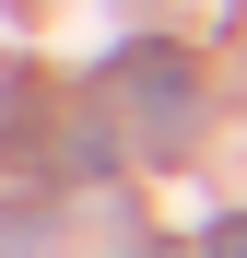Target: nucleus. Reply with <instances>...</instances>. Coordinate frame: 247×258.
Masks as SVG:
<instances>
[{"mask_svg": "<svg viewBox=\"0 0 247 258\" xmlns=\"http://www.w3.org/2000/svg\"><path fill=\"white\" fill-rule=\"evenodd\" d=\"M106 94L130 106V129H141L153 164H177V153L200 141V71H188L177 47H130V59L106 71Z\"/></svg>", "mask_w": 247, "mask_h": 258, "instance_id": "obj_1", "label": "nucleus"}, {"mask_svg": "<svg viewBox=\"0 0 247 258\" xmlns=\"http://www.w3.org/2000/svg\"><path fill=\"white\" fill-rule=\"evenodd\" d=\"M200 258H247V211H235V223H212V246H200Z\"/></svg>", "mask_w": 247, "mask_h": 258, "instance_id": "obj_2", "label": "nucleus"}, {"mask_svg": "<svg viewBox=\"0 0 247 258\" xmlns=\"http://www.w3.org/2000/svg\"><path fill=\"white\" fill-rule=\"evenodd\" d=\"M130 258H188V246H130Z\"/></svg>", "mask_w": 247, "mask_h": 258, "instance_id": "obj_3", "label": "nucleus"}]
</instances>
